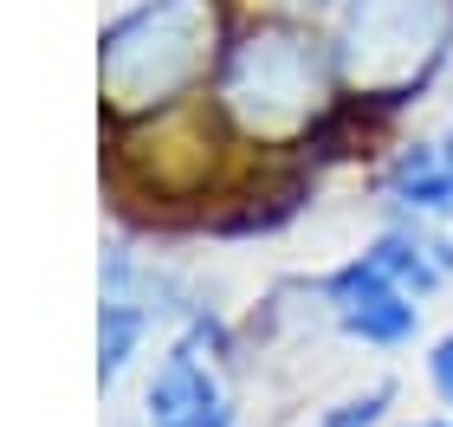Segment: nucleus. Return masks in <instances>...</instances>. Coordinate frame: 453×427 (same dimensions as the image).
<instances>
[{
  "label": "nucleus",
  "mask_w": 453,
  "mask_h": 427,
  "mask_svg": "<svg viewBox=\"0 0 453 427\" xmlns=\"http://www.w3.org/2000/svg\"><path fill=\"white\" fill-rule=\"evenodd\" d=\"M382 194L395 201V208H415V214H453V136L408 142V149L388 162Z\"/></svg>",
  "instance_id": "obj_6"
},
{
  "label": "nucleus",
  "mask_w": 453,
  "mask_h": 427,
  "mask_svg": "<svg viewBox=\"0 0 453 427\" xmlns=\"http://www.w3.org/2000/svg\"><path fill=\"white\" fill-rule=\"evenodd\" d=\"M331 311L349 337L363 343H402L415 337V304H408V292L395 278H382L369 259H357V266H343L331 278Z\"/></svg>",
  "instance_id": "obj_5"
},
{
  "label": "nucleus",
  "mask_w": 453,
  "mask_h": 427,
  "mask_svg": "<svg viewBox=\"0 0 453 427\" xmlns=\"http://www.w3.org/2000/svg\"><path fill=\"white\" fill-rule=\"evenodd\" d=\"M324 58L318 39H304L292 27H259L226 52V78H220V104L259 136H285V130H311L324 117Z\"/></svg>",
  "instance_id": "obj_3"
},
{
  "label": "nucleus",
  "mask_w": 453,
  "mask_h": 427,
  "mask_svg": "<svg viewBox=\"0 0 453 427\" xmlns=\"http://www.w3.org/2000/svg\"><path fill=\"white\" fill-rule=\"evenodd\" d=\"M363 259H369L382 278H395L408 298H415V292H434V285L453 272V247H441V240H421V233H382Z\"/></svg>",
  "instance_id": "obj_7"
},
{
  "label": "nucleus",
  "mask_w": 453,
  "mask_h": 427,
  "mask_svg": "<svg viewBox=\"0 0 453 427\" xmlns=\"http://www.w3.org/2000/svg\"><path fill=\"white\" fill-rule=\"evenodd\" d=\"M382 408H388V382H376V389H363V395L337 401V408L324 415L318 427H376V421H382Z\"/></svg>",
  "instance_id": "obj_8"
},
{
  "label": "nucleus",
  "mask_w": 453,
  "mask_h": 427,
  "mask_svg": "<svg viewBox=\"0 0 453 427\" xmlns=\"http://www.w3.org/2000/svg\"><path fill=\"white\" fill-rule=\"evenodd\" d=\"M150 427H234V408H226V389L220 376L208 370V356L195 343L156 370L150 382Z\"/></svg>",
  "instance_id": "obj_4"
},
{
  "label": "nucleus",
  "mask_w": 453,
  "mask_h": 427,
  "mask_svg": "<svg viewBox=\"0 0 453 427\" xmlns=\"http://www.w3.org/2000/svg\"><path fill=\"white\" fill-rule=\"evenodd\" d=\"M214 52V0H142L104 39V85L117 104H169Z\"/></svg>",
  "instance_id": "obj_2"
},
{
  "label": "nucleus",
  "mask_w": 453,
  "mask_h": 427,
  "mask_svg": "<svg viewBox=\"0 0 453 427\" xmlns=\"http://www.w3.org/2000/svg\"><path fill=\"white\" fill-rule=\"evenodd\" d=\"M453 52V0H349L343 13V78L363 104L415 97Z\"/></svg>",
  "instance_id": "obj_1"
},
{
  "label": "nucleus",
  "mask_w": 453,
  "mask_h": 427,
  "mask_svg": "<svg viewBox=\"0 0 453 427\" xmlns=\"http://www.w3.org/2000/svg\"><path fill=\"white\" fill-rule=\"evenodd\" d=\"M427 370H434V389L453 401V331L441 337V350H434V362H427Z\"/></svg>",
  "instance_id": "obj_9"
}]
</instances>
